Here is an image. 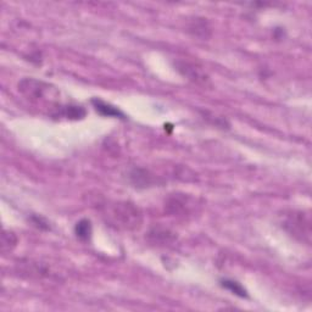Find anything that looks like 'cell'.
Here are the masks:
<instances>
[{"instance_id": "3957f363", "label": "cell", "mask_w": 312, "mask_h": 312, "mask_svg": "<svg viewBox=\"0 0 312 312\" xmlns=\"http://www.w3.org/2000/svg\"><path fill=\"white\" fill-rule=\"evenodd\" d=\"M19 90L22 95L32 101H40L46 97L50 88L49 84L35 79V78H25L19 83Z\"/></svg>"}, {"instance_id": "6da1fadb", "label": "cell", "mask_w": 312, "mask_h": 312, "mask_svg": "<svg viewBox=\"0 0 312 312\" xmlns=\"http://www.w3.org/2000/svg\"><path fill=\"white\" fill-rule=\"evenodd\" d=\"M108 218L111 225L122 230H136L142 223V212L131 202H116L108 210Z\"/></svg>"}, {"instance_id": "8fae6325", "label": "cell", "mask_w": 312, "mask_h": 312, "mask_svg": "<svg viewBox=\"0 0 312 312\" xmlns=\"http://www.w3.org/2000/svg\"><path fill=\"white\" fill-rule=\"evenodd\" d=\"M32 220H33V222H35V225L38 226V227L45 228V230H48V228H49L48 222H46L45 220H43V218H41V217H38V216H33Z\"/></svg>"}, {"instance_id": "7a4b0ae2", "label": "cell", "mask_w": 312, "mask_h": 312, "mask_svg": "<svg viewBox=\"0 0 312 312\" xmlns=\"http://www.w3.org/2000/svg\"><path fill=\"white\" fill-rule=\"evenodd\" d=\"M284 227L301 240H310V220L304 216L303 212H292L284 221Z\"/></svg>"}, {"instance_id": "9c48e42d", "label": "cell", "mask_w": 312, "mask_h": 312, "mask_svg": "<svg viewBox=\"0 0 312 312\" xmlns=\"http://www.w3.org/2000/svg\"><path fill=\"white\" fill-rule=\"evenodd\" d=\"M221 285H222L223 288H226V289L231 290V292H232L233 294H235V295L240 296V298H248V293H246V290L244 289V288L241 287L238 282H235V280L223 279V280H221Z\"/></svg>"}, {"instance_id": "30bf717a", "label": "cell", "mask_w": 312, "mask_h": 312, "mask_svg": "<svg viewBox=\"0 0 312 312\" xmlns=\"http://www.w3.org/2000/svg\"><path fill=\"white\" fill-rule=\"evenodd\" d=\"M17 243V238L12 232H4L1 238V249L2 251H10L15 248Z\"/></svg>"}, {"instance_id": "8992f818", "label": "cell", "mask_w": 312, "mask_h": 312, "mask_svg": "<svg viewBox=\"0 0 312 312\" xmlns=\"http://www.w3.org/2000/svg\"><path fill=\"white\" fill-rule=\"evenodd\" d=\"M92 223L89 220H80L75 227V233L80 240L88 241L92 236Z\"/></svg>"}, {"instance_id": "277c9868", "label": "cell", "mask_w": 312, "mask_h": 312, "mask_svg": "<svg viewBox=\"0 0 312 312\" xmlns=\"http://www.w3.org/2000/svg\"><path fill=\"white\" fill-rule=\"evenodd\" d=\"M177 70H178L184 77L193 80L195 83H205L207 80V76L204 74V71H202L200 67H197L196 65L191 64V62H177Z\"/></svg>"}, {"instance_id": "52a82bcc", "label": "cell", "mask_w": 312, "mask_h": 312, "mask_svg": "<svg viewBox=\"0 0 312 312\" xmlns=\"http://www.w3.org/2000/svg\"><path fill=\"white\" fill-rule=\"evenodd\" d=\"M60 113L59 115L67 117L70 119H80L85 116V110L82 106L77 105H69L65 106V108H59Z\"/></svg>"}, {"instance_id": "5b68a950", "label": "cell", "mask_w": 312, "mask_h": 312, "mask_svg": "<svg viewBox=\"0 0 312 312\" xmlns=\"http://www.w3.org/2000/svg\"><path fill=\"white\" fill-rule=\"evenodd\" d=\"M93 106H94L95 110L100 114L101 116H108V117H117V118H126L124 114L121 110L113 106L111 104L105 103V101L100 100V99H93L92 100Z\"/></svg>"}, {"instance_id": "ba28073f", "label": "cell", "mask_w": 312, "mask_h": 312, "mask_svg": "<svg viewBox=\"0 0 312 312\" xmlns=\"http://www.w3.org/2000/svg\"><path fill=\"white\" fill-rule=\"evenodd\" d=\"M150 238L155 243H168L173 239V233H171L168 230H163V228H154L150 231Z\"/></svg>"}]
</instances>
